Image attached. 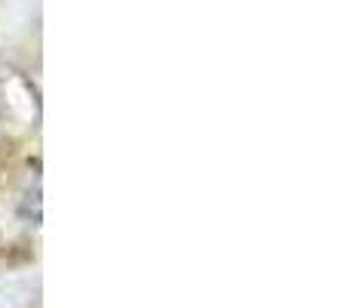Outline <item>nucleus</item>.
Masks as SVG:
<instances>
[]
</instances>
